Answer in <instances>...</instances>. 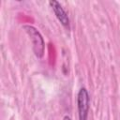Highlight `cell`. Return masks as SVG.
<instances>
[{"label":"cell","instance_id":"4","mask_svg":"<svg viewBox=\"0 0 120 120\" xmlns=\"http://www.w3.org/2000/svg\"><path fill=\"white\" fill-rule=\"evenodd\" d=\"M63 120H71V118H70L69 116L66 115V116H64V119H63Z\"/></svg>","mask_w":120,"mask_h":120},{"label":"cell","instance_id":"3","mask_svg":"<svg viewBox=\"0 0 120 120\" xmlns=\"http://www.w3.org/2000/svg\"><path fill=\"white\" fill-rule=\"evenodd\" d=\"M49 5L51 6V8H52L57 20L60 22V23L67 29L70 28V22H69V18L68 16V13L65 11V9L62 8V6L60 5L59 2L52 0L49 2Z\"/></svg>","mask_w":120,"mask_h":120},{"label":"cell","instance_id":"2","mask_svg":"<svg viewBox=\"0 0 120 120\" xmlns=\"http://www.w3.org/2000/svg\"><path fill=\"white\" fill-rule=\"evenodd\" d=\"M90 106V97L86 88L82 87L77 95V107L79 120H87Z\"/></svg>","mask_w":120,"mask_h":120},{"label":"cell","instance_id":"1","mask_svg":"<svg viewBox=\"0 0 120 120\" xmlns=\"http://www.w3.org/2000/svg\"><path fill=\"white\" fill-rule=\"evenodd\" d=\"M23 29L29 36L31 41H32V48L34 51V53L37 57L41 58L44 54V48L45 43L44 39L41 36V34L32 25H23Z\"/></svg>","mask_w":120,"mask_h":120}]
</instances>
